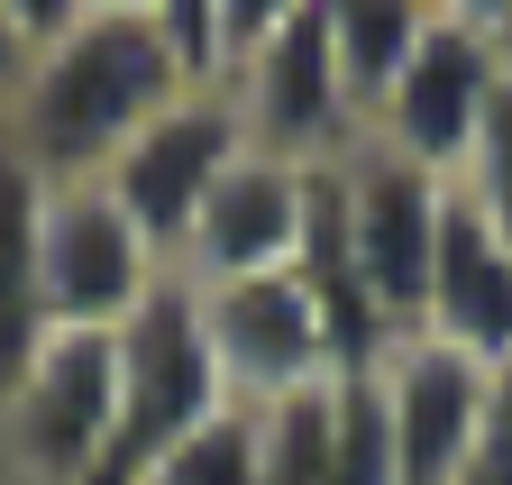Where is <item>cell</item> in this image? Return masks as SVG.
I'll use <instances>...</instances> for the list:
<instances>
[{
	"label": "cell",
	"instance_id": "1",
	"mask_svg": "<svg viewBox=\"0 0 512 485\" xmlns=\"http://www.w3.org/2000/svg\"><path fill=\"white\" fill-rule=\"evenodd\" d=\"M165 101H183V83L165 65L156 0H37V65L0 138L46 184H83L110 174V156Z\"/></svg>",
	"mask_w": 512,
	"mask_h": 485
},
{
	"label": "cell",
	"instance_id": "2",
	"mask_svg": "<svg viewBox=\"0 0 512 485\" xmlns=\"http://www.w3.org/2000/svg\"><path fill=\"white\" fill-rule=\"evenodd\" d=\"M220 412H229V385H220V357L202 330V293L174 275L147 312L119 321V431H110V458L92 485H147Z\"/></svg>",
	"mask_w": 512,
	"mask_h": 485
},
{
	"label": "cell",
	"instance_id": "3",
	"mask_svg": "<svg viewBox=\"0 0 512 485\" xmlns=\"http://www.w3.org/2000/svg\"><path fill=\"white\" fill-rule=\"evenodd\" d=\"M238 101V129L247 147H266L284 165H339L366 147V119L339 83V55H330V10L320 0H275L266 37L247 46V65L229 74Z\"/></svg>",
	"mask_w": 512,
	"mask_h": 485
},
{
	"label": "cell",
	"instance_id": "4",
	"mask_svg": "<svg viewBox=\"0 0 512 485\" xmlns=\"http://www.w3.org/2000/svg\"><path fill=\"white\" fill-rule=\"evenodd\" d=\"M119 431V330H46L0 385V440L28 485H92Z\"/></svg>",
	"mask_w": 512,
	"mask_h": 485
},
{
	"label": "cell",
	"instance_id": "5",
	"mask_svg": "<svg viewBox=\"0 0 512 485\" xmlns=\"http://www.w3.org/2000/svg\"><path fill=\"white\" fill-rule=\"evenodd\" d=\"M503 92V46H494V0L476 10V0H430V28L412 46L403 83L384 92V110L366 119L375 147H394L403 165L421 174H458L467 147H476V119L485 101Z\"/></svg>",
	"mask_w": 512,
	"mask_h": 485
},
{
	"label": "cell",
	"instance_id": "6",
	"mask_svg": "<svg viewBox=\"0 0 512 485\" xmlns=\"http://www.w3.org/2000/svg\"><path fill=\"white\" fill-rule=\"evenodd\" d=\"M37 275H46V330H119L128 312H147V302L174 284L165 248L119 211V193L101 184V174L46 184Z\"/></svg>",
	"mask_w": 512,
	"mask_h": 485
},
{
	"label": "cell",
	"instance_id": "7",
	"mask_svg": "<svg viewBox=\"0 0 512 485\" xmlns=\"http://www.w3.org/2000/svg\"><path fill=\"white\" fill-rule=\"evenodd\" d=\"M339 174V220H348V266L375 302L384 339H412L430 312V266H439V229H448V184L394 147H357L330 165Z\"/></svg>",
	"mask_w": 512,
	"mask_h": 485
},
{
	"label": "cell",
	"instance_id": "8",
	"mask_svg": "<svg viewBox=\"0 0 512 485\" xmlns=\"http://www.w3.org/2000/svg\"><path fill=\"white\" fill-rule=\"evenodd\" d=\"M238 156H247L238 101H229V92H183V101H165L147 129L110 156L101 184L119 193V211L138 220L156 248H165V266H174L183 238H192V220H202V202L220 193V174H229Z\"/></svg>",
	"mask_w": 512,
	"mask_h": 485
},
{
	"label": "cell",
	"instance_id": "9",
	"mask_svg": "<svg viewBox=\"0 0 512 485\" xmlns=\"http://www.w3.org/2000/svg\"><path fill=\"white\" fill-rule=\"evenodd\" d=\"M202 330L220 357V385L247 412H284L320 385H339L330 330H320V302L302 275H256V284H211L202 293Z\"/></svg>",
	"mask_w": 512,
	"mask_h": 485
},
{
	"label": "cell",
	"instance_id": "10",
	"mask_svg": "<svg viewBox=\"0 0 512 485\" xmlns=\"http://www.w3.org/2000/svg\"><path fill=\"white\" fill-rule=\"evenodd\" d=\"M311 193H320V165H284V156H266V147H247V156L220 174V193L202 202V220H192L174 275H183L192 293H211V284H256V275H293L302 229H311Z\"/></svg>",
	"mask_w": 512,
	"mask_h": 485
},
{
	"label": "cell",
	"instance_id": "11",
	"mask_svg": "<svg viewBox=\"0 0 512 485\" xmlns=\"http://www.w3.org/2000/svg\"><path fill=\"white\" fill-rule=\"evenodd\" d=\"M494 367L439 348V339H394L375 367V403H384V440H394V485H458L476 421H485Z\"/></svg>",
	"mask_w": 512,
	"mask_h": 485
},
{
	"label": "cell",
	"instance_id": "12",
	"mask_svg": "<svg viewBox=\"0 0 512 485\" xmlns=\"http://www.w3.org/2000/svg\"><path fill=\"white\" fill-rule=\"evenodd\" d=\"M421 339L476 357V367H512V238L494 220H476L458 193H448V229H439Z\"/></svg>",
	"mask_w": 512,
	"mask_h": 485
},
{
	"label": "cell",
	"instance_id": "13",
	"mask_svg": "<svg viewBox=\"0 0 512 485\" xmlns=\"http://www.w3.org/2000/svg\"><path fill=\"white\" fill-rule=\"evenodd\" d=\"M37 220H46V174L0 138V385L28 367L46 339V275H37Z\"/></svg>",
	"mask_w": 512,
	"mask_h": 485
},
{
	"label": "cell",
	"instance_id": "14",
	"mask_svg": "<svg viewBox=\"0 0 512 485\" xmlns=\"http://www.w3.org/2000/svg\"><path fill=\"white\" fill-rule=\"evenodd\" d=\"M320 10H330V55H339V83H348L357 119H375L384 92L403 83L421 28H430V0H320Z\"/></svg>",
	"mask_w": 512,
	"mask_h": 485
},
{
	"label": "cell",
	"instance_id": "15",
	"mask_svg": "<svg viewBox=\"0 0 512 485\" xmlns=\"http://www.w3.org/2000/svg\"><path fill=\"white\" fill-rule=\"evenodd\" d=\"M147 485H266V412L229 403L211 431H192Z\"/></svg>",
	"mask_w": 512,
	"mask_h": 485
},
{
	"label": "cell",
	"instance_id": "16",
	"mask_svg": "<svg viewBox=\"0 0 512 485\" xmlns=\"http://www.w3.org/2000/svg\"><path fill=\"white\" fill-rule=\"evenodd\" d=\"M448 193H458L476 220H494V229L512 238V92H494V101H485L476 147H467V165H458V174H448Z\"/></svg>",
	"mask_w": 512,
	"mask_h": 485
},
{
	"label": "cell",
	"instance_id": "17",
	"mask_svg": "<svg viewBox=\"0 0 512 485\" xmlns=\"http://www.w3.org/2000/svg\"><path fill=\"white\" fill-rule=\"evenodd\" d=\"M458 485H512V367H494V394H485V421H476Z\"/></svg>",
	"mask_w": 512,
	"mask_h": 485
},
{
	"label": "cell",
	"instance_id": "18",
	"mask_svg": "<svg viewBox=\"0 0 512 485\" xmlns=\"http://www.w3.org/2000/svg\"><path fill=\"white\" fill-rule=\"evenodd\" d=\"M28 65H37V0H0V129L28 92Z\"/></svg>",
	"mask_w": 512,
	"mask_h": 485
},
{
	"label": "cell",
	"instance_id": "19",
	"mask_svg": "<svg viewBox=\"0 0 512 485\" xmlns=\"http://www.w3.org/2000/svg\"><path fill=\"white\" fill-rule=\"evenodd\" d=\"M494 46H503V92H512V0H494Z\"/></svg>",
	"mask_w": 512,
	"mask_h": 485
},
{
	"label": "cell",
	"instance_id": "20",
	"mask_svg": "<svg viewBox=\"0 0 512 485\" xmlns=\"http://www.w3.org/2000/svg\"><path fill=\"white\" fill-rule=\"evenodd\" d=\"M0 485H28V476H19V458H10V440H0Z\"/></svg>",
	"mask_w": 512,
	"mask_h": 485
}]
</instances>
